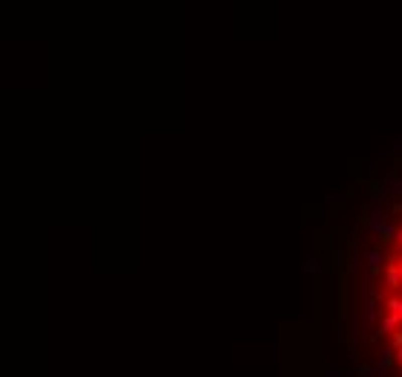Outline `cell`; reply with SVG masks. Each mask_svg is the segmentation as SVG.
<instances>
[{"label":"cell","mask_w":402,"mask_h":377,"mask_svg":"<svg viewBox=\"0 0 402 377\" xmlns=\"http://www.w3.org/2000/svg\"><path fill=\"white\" fill-rule=\"evenodd\" d=\"M391 209H393V215H402V201H396V203L391 206Z\"/></svg>","instance_id":"obj_17"},{"label":"cell","mask_w":402,"mask_h":377,"mask_svg":"<svg viewBox=\"0 0 402 377\" xmlns=\"http://www.w3.org/2000/svg\"><path fill=\"white\" fill-rule=\"evenodd\" d=\"M393 151H399V154H402V142H396V145H393Z\"/></svg>","instance_id":"obj_18"},{"label":"cell","mask_w":402,"mask_h":377,"mask_svg":"<svg viewBox=\"0 0 402 377\" xmlns=\"http://www.w3.org/2000/svg\"><path fill=\"white\" fill-rule=\"evenodd\" d=\"M385 221H388V209H385V206H370L368 215H365V229L376 235V229H379Z\"/></svg>","instance_id":"obj_3"},{"label":"cell","mask_w":402,"mask_h":377,"mask_svg":"<svg viewBox=\"0 0 402 377\" xmlns=\"http://www.w3.org/2000/svg\"><path fill=\"white\" fill-rule=\"evenodd\" d=\"M399 328H402V319L396 317V313H385V317L379 319V325H376V334H379V337H393Z\"/></svg>","instance_id":"obj_4"},{"label":"cell","mask_w":402,"mask_h":377,"mask_svg":"<svg viewBox=\"0 0 402 377\" xmlns=\"http://www.w3.org/2000/svg\"><path fill=\"white\" fill-rule=\"evenodd\" d=\"M385 371H388V368H382V365H362V368H359V377H385Z\"/></svg>","instance_id":"obj_10"},{"label":"cell","mask_w":402,"mask_h":377,"mask_svg":"<svg viewBox=\"0 0 402 377\" xmlns=\"http://www.w3.org/2000/svg\"><path fill=\"white\" fill-rule=\"evenodd\" d=\"M385 249L382 247H370V249H365V256H362V267L365 270H373V273H379L382 270V264H385Z\"/></svg>","instance_id":"obj_2"},{"label":"cell","mask_w":402,"mask_h":377,"mask_svg":"<svg viewBox=\"0 0 402 377\" xmlns=\"http://www.w3.org/2000/svg\"><path fill=\"white\" fill-rule=\"evenodd\" d=\"M385 183H388V192H391V195L402 198V177H391V180H385Z\"/></svg>","instance_id":"obj_12"},{"label":"cell","mask_w":402,"mask_h":377,"mask_svg":"<svg viewBox=\"0 0 402 377\" xmlns=\"http://www.w3.org/2000/svg\"><path fill=\"white\" fill-rule=\"evenodd\" d=\"M396 264H399V270H402V253H399V256H396Z\"/></svg>","instance_id":"obj_19"},{"label":"cell","mask_w":402,"mask_h":377,"mask_svg":"<svg viewBox=\"0 0 402 377\" xmlns=\"http://www.w3.org/2000/svg\"><path fill=\"white\" fill-rule=\"evenodd\" d=\"M396 244H399V247H402V229H399V235H396Z\"/></svg>","instance_id":"obj_20"},{"label":"cell","mask_w":402,"mask_h":377,"mask_svg":"<svg viewBox=\"0 0 402 377\" xmlns=\"http://www.w3.org/2000/svg\"><path fill=\"white\" fill-rule=\"evenodd\" d=\"M324 377H342V368H339V365H327V368H324Z\"/></svg>","instance_id":"obj_13"},{"label":"cell","mask_w":402,"mask_h":377,"mask_svg":"<svg viewBox=\"0 0 402 377\" xmlns=\"http://www.w3.org/2000/svg\"><path fill=\"white\" fill-rule=\"evenodd\" d=\"M324 201H327V203H342V195H327Z\"/></svg>","instance_id":"obj_15"},{"label":"cell","mask_w":402,"mask_h":377,"mask_svg":"<svg viewBox=\"0 0 402 377\" xmlns=\"http://www.w3.org/2000/svg\"><path fill=\"white\" fill-rule=\"evenodd\" d=\"M385 307H388V313H396L402 319V296H388L385 299Z\"/></svg>","instance_id":"obj_11"},{"label":"cell","mask_w":402,"mask_h":377,"mask_svg":"<svg viewBox=\"0 0 402 377\" xmlns=\"http://www.w3.org/2000/svg\"><path fill=\"white\" fill-rule=\"evenodd\" d=\"M388 195H391V192H388V183H385V180L373 183V186H370V192H368L370 206H385V198H388Z\"/></svg>","instance_id":"obj_5"},{"label":"cell","mask_w":402,"mask_h":377,"mask_svg":"<svg viewBox=\"0 0 402 377\" xmlns=\"http://www.w3.org/2000/svg\"><path fill=\"white\" fill-rule=\"evenodd\" d=\"M385 284L391 287V290H399L402 287V270L396 261H388V267H385Z\"/></svg>","instance_id":"obj_6"},{"label":"cell","mask_w":402,"mask_h":377,"mask_svg":"<svg viewBox=\"0 0 402 377\" xmlns=\"http://www.w3.org/2000/svg\"><path fill=\"white\" fill-rule=\"evenodd\" d=\"M393 360H396V363H402V345H399V348H393Z\"/></svg>","instance_id":"obj_16"},{"label":"cell","mask_w":402,"mask_h":377,"mask_svg":"<svg viewBox=\"0 0 402 377\" xmlns=\"http://www.w3.org/2000/svg\"><path fill=\"white\" fill-rule=\"evenodd\" d=\"M304 273H321L324 270V264H321V259L315 256V253H310L307 256V261H304V267H301Z\"/></svg>","instance_id":"obj_9"},{"label":"cell","mask_w":402,"mask_h":377,"mask_svg":"<svg viewBox=\"0 0 402 377\" xmlns=\"http://www.w3.org/2000/svg\"><path fill=\"white\" fill-rule=\"evenodd\" d=\"M393 363V345H382L379 354H376V365H382V368H388V365Z\"/></svg>","instance_id":"obj_8"},{"label":"cell","mask_w":402,"mask_h":377,"mask_svg":"<svg viewBox=\"0 0 402 377\" xmlns=\"http://www.w3.org/2000/svg\"><path fill=\"white\" fill-rule=\"evenodd\" d=\"M391 345H393V348H399V345H402V328H399V331H396V334L391 337Z\"/></svg>","instance_id":"obj_14"},{"label":"cell","mask_w":402,"mask_h":377,"mask_svg":"<svg viewBox=\"0 0 402 377\" xmlns=\"http://www.w3.org/2000/svg\"><path fill=\"white\" fill-rule=\"evenodd\" d=\"M396 235H399V226L391 224V221H385V224L376 229V238H382V241H391V238H396Z\"/></svg>","instance_id":"obj_7"},{"label":"cell","mask_w":402,"mask_h":377,"mask_svg":"<svg viewBox=\"0 0 402 377\" xmlns=\"http://www.w3.org/2000/svg\"><path fill=\"white\" fill-rule=\"evenodd\" d=\"M379 307H382V296L373 284H365V305H362V322L365 325H379Z\"/></svg>","instance_id":"obj_1"}]
</instances>
